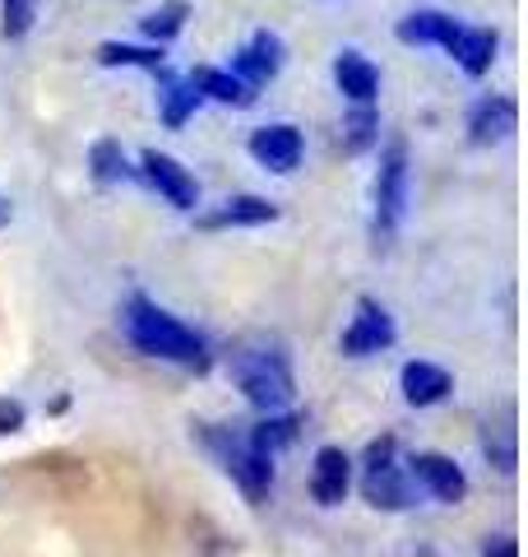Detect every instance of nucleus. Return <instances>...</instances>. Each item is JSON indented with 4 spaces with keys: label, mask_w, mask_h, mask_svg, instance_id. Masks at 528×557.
Instances as JSON below:
<instances>
[{
    "label": "nucleus",
    "mask_w": 528,
    "mask_h": 557,
    "mask_svg": "<svg viewBox=\"0 0 528 557\" xmlns=\"http://www.w3.org/2000/svg\"><path fill=\"white\" fill-rule=\"evenodd\" d=\"M126 335H130V344L139 348V354L176 362V368H186V372H209L214 368L209 344L196 335V330L181 325L172 311H163L149 298H130L126 302Z\"/></svg>",
    "instance_id": "obj_1"
},
{
    "label": "nucleus",
    "mask_w": 528,
    "mask_h": 557,
    "mask_svg": "<svg viewBox=\"0 0 528 557\" xmlns=\"http://www.w3.org/2000/svg\"><path fill=\"white\" fill-rule=\"evenodd\" d=\"M200 442H204L209 456L223 465V474L246 493V502H264V497H269V487H274V456L255 450L251 437H246V428L204 423Z\"/></svg>",
    "instance_id": "obj_2"
},
{
    "label": "nucleus",
    "mask_w": 528,
    "mask_h": 557,
    "mask_svg": "<svg viewBox=\"0 0 528 557\" xmlns=\"http://www.w3.org/2000/svg\"><path fill=\"white\" fill-rule=\"evenodd\" d=\"M232 372H237V386L241 395L251 399L255 409H288L292 405V368L284 358V348H241V354H232Z\"/></svg>",
    "instance_id": "obj_3"
},
{
    "label": "nucleus",
    "mask_w": 528,
    "mask_h": 557,
    "mask_svg": "<svg viewBox=\"0 0 528 557\" xmlns=\"http://www.w3.org/2000/svg\"><path fill=\"white\" fill-rule=\"evenodd\" d=\"M372 200H376V219H372L376 247H390L394 233H399L403 205H408V145H403V139H390V145H385Z\"/></svg>",
    "instance_id": "obj_4"
},
{
    "label": "nucleus",
    "mask_w": 528,
    "mask_h": 557,
    "mask_svg": "<svg viewBox=\"0 0 528 557\" xmlns=\"http://www.w3.org/2000/svg\"><path fill=\"white\" fill-rule=\"evenodd\" d=\"M394 450H399L394 437H380L366 446V460H362V497L372 502L376 511H408L417 502L408 474H403V465L394 460Z\"/></svg>",
    "instance_id": "obj_5"
},
{
    "label": "nucleus",
    "mask_w": 528,
    "mask_h": 557,
    "mask_svg": "<svg viewBox=\"0 0 528 557\" xmlns=\"http://www.w3.org/2000/svg\"><path fill=\"white\" fill-rule=\"evenodd\" d=\"M251 159L264 168V172H278V177H288V172L302 168L306 159V135L288 126V121H269V126L251 131Z\"/></svg>",
    "instance_id": "obj_6"
},
{
    "label": "nucleus",
    "mask_w": 528,
    "mask_h": 557,
    "mask_svg": "<svg viewBox=\"0 0 528 557\" xmlns=\"http://www.w3.org/2000/svg\"><path fill=\"white\" fill-rule=\"evenodd\" d=\"M139 177H144L172 209H196L200 205V182L190 177V168H181L163 149H144V153H139Z\"/></svg>",
    "instance_id": "obj_7"
},
{
    "label": "nucleus",
    "mask_w": 528,
    "mask_h": 557,
    "mask_svg": "<svg viewBox=\"0 0 528 557\" xmlns=\"http://www.w3.org/2000/svg\"><path fill=\"white\" fill-rule=\"evenodd\" d=\"M284 57H288V47H284V38L278 33H269V28H260L251 42H246L237 57H232V75L246 84V89H264L269 79H278V70H284Z\"/></svg>",
    "instance_id": "obj_8"
},
{
    "label": "nucleus",
    "mask_w": 528,
    "mask_h": 557,
    "mask_svg": "<svg viewBox=\"0 0 528 557\" xmlns=\"http://www.w3.org/2000/svg\"><path fill=\"white\" fill-rule=\"evenodd\" d=\"M394 344V317L376 298H357V317L343 330V354L348 358H372Z\"/></svg>",
    "instance_id": "obj_9"
},
{
    "label": "nucleus",
    "mask_w": 528,
    "mask_h": 557,
    "mask_svg": "<svg viewBox=\"0 0 528 557\" xmlns=\"http://www.w3.org/2000/svg\"><path fill=\"white\" fill-rule=\"evenodd\" d=\"M515 126H519V102L505 94H487L468 108V139L478 149L501 145V139L515 135Z\"/></svg>",
    "instance_id": "obj_10"
},
{
    "label": "nucleus",
    "mask_w": 528,
    "mask_h": 557,
    "mask_svg": "<svg viewBox=\"0 0 528 557\" xmlns=\"http://www.w3.org/2000/svg\"><path fill=\"white\" fill-rule=\"evenodd\" d=\"M408 474L417 479V487H427L436 502H450V507L468 497L464 469L454 465L450 456H436V450H422V456H413V460H408Z\"/></svg>",
    "instance_id": "obj_11"
},
{
    "label": "nucleus",
    "mask_w": 528,
    "mask_h": 557,
    "mask_svg": "<svg viewBox=\"0 0 528 557\" xmlns=\"http://www.w3.org/2000/svg\"><path fill=\"white\" fill-rule=\"evenodd\" d=\"M450 61L464 70L468 79H482L491 65H496V51H501V33L496 28H478V24H460L454 42L445 47Z\"/></svg>",
    "instance_id": "obj_12"
},
{
    "label": "nucleus",
    "mask_w": 528,
    "mask_h": 557,
    "mask_svg": "<svg viewBox=\"0 0 528 557\" xmlns=\"http://www.w3.org/2000/svg\"><path fill=\"white\" fill-rule=\"evenodd\" d=\"M278 219V205L264 200V196H227L218 209L200 214V228L204 233H223V228H260V223H274Z\"/></svg>",
    "instance_id": "obj_13"
},
{
    "label": "nucleus",
    "mask_w": 528,
    "mask_h": 557,
    "mask_svg": "<svg viewBox=\"0 0 528 557\" xmlns=\"http://www.w3.org/2000/svg\"><path fill=\"white\" fill-rule=\"evenodd\" d=\"M334 84L348 102H376L380 98V70L372 57H362L357 47H343L334 57Z\"/></svg>",
    "instance_id": "obj_14"
},
{
    "label": "nucleus",
    "mask_w": 528,
    "mask_h": 557,
    "mask_svg": "<svg viewBox=\"0 0 528 557\" xmlns=\"http://www.w3.org/2000/svg\"><path fill=\"white\" fill-rule=\"evenodd\" d=\"M454 33H460V20L445 14V10H408L394 24V38L403 47H440L445 51L454 42Z\"/></svg>",
    "instance_id": "obj_15"
},
{
    "label": "nucleus",
    "mask_w": 528,
    "mask_h": 557,
    "mask_svg": "<svg viewBox=\"0 0 528 557\" xmlns=\"http://www.w3.org/2000/svg\"><path fill=\"white\" fill-rule=\"evenodd\" d=\"M352 487V460L348 450L339 446H325L320 456H315V469H311V497L320 502V507H339Z\"/></svg>",
    "instance_id": "obj_16"
},
{
    "label": "nucleus",
    "mask_w": 528,
    "mask_h": 557,
    "mask_svg": "<svg viewBox=\"0 0 528 557\" xmlns=\"http://www.w3.org/2000/svg\"><path fill=\"white\" fill-rule=\"evenodd\" d=\"M186 79H190V89H196L204 102H223V108H251V102H255V89H246L232 70L196 65Z\"/></svg>",
    "instance_id": "obj_17"
},
{
    "label": "nucleus",
    "mask_w": 528,
    "mask_h": 557,
    "mask_svg": "<svg viewBox=\"0 0 528 557\" xmlns=\"http://www.w3.org/2000/svg\"><path fill=\"white\" fill-rule=\"evenodd\" d=\"M450 391H454V381L445 368H436V362H408V368H403V399H408L413 409L440 405Z\"/></svg>",
    "instance_id": "obj_18"
},
{
    "label": "nucleus",
    "mask_w": 528,
    "mask_h": 557,
    "mask_svg": "<svg viewBox=\"0 0 528 557\" xmlns=\"http://www.w3.org/2000/svg\"><path fill=\"white\" fill-rule=\"evenodd\" d=\"M158 84H163V89H158V116H163L167 131H181L186 121L200 112L204 98L190 89V79H176L172 70H163V75H158Z\"/></svg>",
    "instance_id": "obj_19"
},
{
    "label": "nucleus",
    "mask_w": 528,
    "mask_h": 557,
    "mask_svg": "<svg viewBox=\"0 0 528 557\" xmlns=\"http://www.w3.org/2000/svg\"><path fill=\"white\" fill-rule=\"evenodd\" d=\"M98 65H108V70H149V75H163L167 57H163V47H153V42H102L98 47Z\"/></svg>",
    "instance_id": "obj_20"
},
{
    "label": "nucleus",
    "mask_w": 528,
    "mask_h": 557,
    "mask_svg": "<svg viewBox=\"0 0 528 557\" xmlns=\"http://www.w3.org/2000/svg\"><path fill=\"white\" fill-rule=\"evenodd\" d=\"M88 172H93L98 186H121V182L139 177V172L130 168V159H126V149H121V139H112V135L93 139V149H88Z\"/></svg>",
    "instance_id": "obj_21"
},
{
    "label": "nucleus",
    "mask_w": 528,
    "mask_h": 557,
    "mask_svg": "<svg viewBox=\"0 0 528 557\" xmlns=\"http://www.w3.org/2000/svg\"><path fill=\"white\" fill-rule=\"evenodd\" d=\"M186 24H190V0H163V5H153L144 20H139V33H144V42L167 47L181 38Z\"/></svg>",
    "instance_id": "obj_22"
},
{
    "label": "nucleus",
    "mask_w": 528,
    "mask_h": 557,
    "mask_svg": "<svg viewBox=\"0 0 528 557\" xmlns=\"http://www.w3.org/2000/svg\"><path fill=\"white\" fill-rule=\"evenodd\" d=\"M380 139V112L376 102H352L343 126H339V149L343 153H366Z\"/></svg>",
    "instance_id": "obj_23"
},
{
    "label": "nucleus",
    "mask_w": 528,
    "mask_h": 557,
    "mask_svg": "<svg viewBox=\"0 0 528 557\" xmlns=\"http://www.w3.org/2000/svg\"><path fill=\"white\" fill-rule=\"evenodd\" d=\"M297 428H302V418H292V413H269L264 423L255 428H246V437H251L255 450H264V456H274V450H284L297 442Z\"/></svg>",
    "instance_id": "obj_24"
},
{
    "label": "nucleus",
    "mask_w": 528,
    "mask_h": 557,
    "mask_svg": "<svg viewBox=\"0 0 528 557\" xmlns=\"http://www.w3.org/2000/svg\"><path fill=\"white\" fill-rule=\"evenodd\" d=\"M38 24V0H0V38L24 42Z\"/></svg>",
    "instance_id": "obj_25"
},
{
    "label": "nucleus",
    "mask_w": 528,
    "mask_h": 557,
    "mask_svg": "<svg viewBox=\"0 0 528 557\" xmlns=\"http://www.w3.org/2000/svg\"><path fill=\"white\" fill-rule=\"evenodd\" d=\"M482 446H487V456H491V465H496V469H505V474L515 469V428H510V423H501V428L487 423Z\"/></svg>",
    "instance_id": "obj_26"
},
{
    "label": "nucleus",
    "mask_w": 528,
    "mask_h": 557,
    "mask_svg": "<svg viewBox=\"0 0 528 557\" xmlns=\"http://www.w3.org/2000/svg\"><path fill=\"white\" fill-rule=\"evenodd\" d=\"M24 418H28V413H24L20 399H0V432H5V437L24 428Z\"/></svg>",
    "instance_id": "obj_27"
},
{
    "label": "nucleus",
    "mask_w": 528,
    "mask_h": 557,
    "mask_svg": "<svg viewBox=\"0 0 528 557\" xmlns=\"http://www.w3.org/2000/svg\"><path fill=\"white\" fill-rule=\"evenodd\" d=\"M482 557H519V544L510 534H501V539H491V544L482 548Z\"/></svg>",
    "instance_id": "obj_28"
},
{
    "label": "nucleus",
    "mask_w": 528,
    "mask_h": 557,
    "mask_svg": "<svg viewBox=\"0 0 528 557\" xmlns=\"http://www.w3.org/2000/svg\"><path fill=\"white\" fill-rule=\"evenodd\" d=\"M10 219H14V205H10V196H0V233L10 228Z\"/></svg>",
    "instance_id": "obj_29"
}]
</instances>
